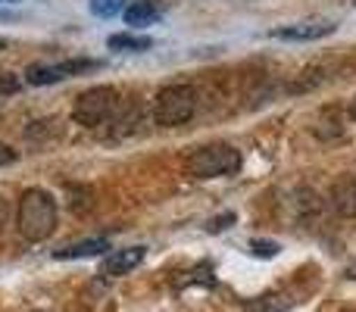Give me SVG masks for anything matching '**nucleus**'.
Returning a JSON list of instances; mask_svg holds the SVG:
<instances>
[{
	"label": "nucleus",
	"instance_id": "f03ea898",
	"mask_svg": "<svg viewBox=\"0 0 356 312\" xmlns=\"http://www.w3.org/2000/svg\"><path fill=\"white\" fill-rule=\"evenodd\" d=\"M241 169V154L232 144H207V147H197L188 156V172L194 178H222V175H234Z\"/></svg>",
	"mask_w": 356,
	"mask_h": 312
},
{
	"label": "nucleus",
	"instance_id": "f257e3e1",
	"mask_svg": "<svg viewBox=\"0 0 356 312\" xmlns=\"http://www.w3.org/2000/svg\"><path fill=\"white\" fill-rule=\"evenodd\" d=\"M16 228L25 240H47L56 228V200L41 188H31L19 197Z\"/></svg>",
	"mask_w": 356,
	"mask_h": 312
},
{
	"label": "nucleus",
	"instance_id": "0eeeda50",
	"mask_svg": "<svg viewBox=\"0 0 356 312\" xmlns=\"http://www.w3.org/2000/svg\"><path fill=\"white\" fill-rule=\"evenodd\" d=\"M144 256H147V247H125V250H116L113 256L104 259V265H100V275H104V278L129 275L131 269H138V265L144 263Z\"/></svg>",
	"mask_w": 356,
	"mask_h": 312
},
{
	"label": "nucleus",
	"instance_id": "6e6552de",
	"mask_svg": "<svg viewBox=\"0 0 356 312\" xmlns=\"http://www.w3.org/2000/svg\"><path fill=\"white\" fill-rule=\"evenodd\" d=\"M332 206L341 215H350L356 219V175H341L332 184Z\"/></svg>",
	"mask_w": 356,
	"mask_h": 312
},
{
	"label": "nucleus",
	"instance_id": "1a4fd4ad",
	"mask_svg": "<svg viewBox=\"0 0 356 312\" xmlns=\"http://www.w3.org/2000/svg\"><path fill=\"white\" fill-rule=\"evenodd\" d=\"M125 22L135 25V28H141V25H150L156 22V16H160V3L156 0H131L129 6H125Z\"/></svg>",
	"mask_w": 356,
	"mask_h": 312
},
{
	"label": "nucleus",
	"instance_id": "f3484780",
	"mask_svg": "<svg viewBox=\"0 0 356 312\" xmlns=\"http://www.w3.org/2000/svg\"><path fill=\"white\" fill-rule=\"evenodd\" d=\"M19 154L13 147H6V144H0V165H10V163H16Z\"/></svg>",
	"mask_w": 356,
	"mask_h": 312
},
{
	"label": "nucleus",
	"instance_id": "7ed1b4c3",
	"mask_svg": "<svg viewBox=\"0 0 356 312\" xmlns=\"http://www.w3.org/2000/svg\"><path fill=\"white\" fill-rule=\"evenodd\" d=\"M194 113H197V91L191 85H169L154 100V119L163 129H175V125L188 122Z\"/></svg>",
	"mask_w": 356,
	"mask_h": 312
},
{
	"label": "nucleus",
	"instance_id": "4468645a",
	"mask_svg": "<svg viewBox=\"0 0 356 312\" xmlns=\"http://www.w3.org/2000/svg\"><path fill=\"white\" fill-rule=\"evenodd\" d=\"M125 6H129V0H91L94 16H100V19L119 16V13H125Z\"/></svg>",
	"mask_w": 356,
	"mask_h": 312
},
{
	"label": "nucleus",
	"instance_id": "423d86ee",
	"mask_svg": "<svg viewBox=\"0 0 356 312\" xmlns=\"http://www.w3.org/2000/svg\"><path fill=\"white\" fill-rule=\"evenodd\" d=\"M338 25L332 19H316V22H297V25H282V28L272 31V38L278 41H316V38H325Z\"/></svg>",
	"mask_w": 356,
	"mask_h": 312
},
{
	"label": "nucleus",
	"instance_id": "2eb2a0df",
	"mask_svg": "<svg viewBox=\"0 0 356 312\" xmlns=\"http://www.w3.org/2000/svg\"><path fill=\"white\" fill-rule=\"evenodd\" d=\"M250 253H253V256L272 259V256H278V244H275V240H250Z\"/></svg>",
	"mask_w": 356,
	"mask_h": 312
},
{
	"label": "nucleus",
	"instance_id": "9d476101",
	"mask_svg": "<svg viewBox=\"0 0 356 312\" xmlns=\"http://www.w3.org/2000/svg\"><path fill=\"white\" fill-rule=\"evenodd\" d=\"M110 250V240L106 238H88V240H79V244L66 247V250H56L54 256L56 259H85V256H100V253Z\"/></svg>",
	"mask_w": 356,
	"mask_h": 312
},
{
	"label": "nucleus",
	"instance_id": "412c9836",
	"mask_svg": "<svg viewBox=\"0 0 356 312\" xmlns=\"http://www.w3.org/2000/svg\"><path fill=\"white\" fill-rule=\"evenodd\" d=\"M3 47H6V44H3V41H0V50H3Z\"/></svg>",
	"mask_w": 356,
	"mask_h": 312
},
{
	"label": "nucleus",
	"instance_id": "20e7f679",
	"mask_svg": "<svg viewBox=\"0 0 356 312\" xmlns=\"http://www.w3.org/2000/svg\"><path fill=\"white\" fill-rule=\"evenodd\" d=\"M116 104H119V91L110 85H97V88H88L85 94H79L72 104V119L85 129H97L100 122L116 113Z\"/></svg>",
	"mask_w": 356,
	"mask_h": 312
},
{
	"label": "nucleus",
	"instance_id": "f8f14e48",
	"mask_svg": "<svg viewBox=\"0 0 356 312\" xmlns=\"http://www.w3.org/2000/svg\"><path fill=\"white\" fill-rule=\"evenodd\" d=\"M106 47L122 50V54H144V50L154 47V41L144 38V35H113L110 41H106Z\"/></svg>",
	"mask_w": 356,
	"mask_h": 312
},
{
	"label": "nucleus",
	"instance_id": "9b49d317",
	"mask_svg": "<svg viewBox=\"0 0 356 312\" xmlns=\"http://www.w3.org/2000/svg\"><path fill=\"white\" fill-rule=\"evenodd\" d=\"M291 306H294V300L288 294H263L257 300H247L244 312H288Z\"/></svg>",
	"mask_w": 356,
	"mask_h": 312
},
{
	"label": "nucleus",
	"instance_id": "aec40b11",
	"mask_svg": "<svg viewBox=\"0 0 356 312\" xmlns=\"http://www.w3.org/2000/svg\"><path fill=\"white\" fill-rule=\"evenodd\" d=\"M350 116H353V122H356V97H353V104H350Z\"/></svg>",
	"mask_w": 356,
	"mask_h": 312
},
{
	"label": "nucleus",
	"instance_id": "6ab92c4d",
	"mask_svg": "<svg viewBox=\"0 0 356 312\" xmlns=\"http://www.w3.org/2000/svg\"><path fill=\"white\" fill-rule=\"evenodd\" d=\"M347 278H353V281H356V265H350V269H347Z\"/></svg>",
	"mask_w": 356,
	"mask_h": 312
},
{
	"label": "nucleus",
	"instance_id": "39448f33",
	"mask_svg": "<svg viewBox=\"0 0 356 312\" xmlns=\"http://www.w3.org/2000/svg\"><path fill=\"white\" fill-rule=\"evenodd\" d=\"M100 66H104L100 60H66V63H54V66H29L25 81L29 85H56L63 79H75V75H85Z\"/></svg>",
	"mask_w": 356,
	"mask_h": 312
},
{
	"label": "nucleus",
	"instance_id": "a211bd4d",
	"mask_svg": "<svg viewBox=\"0 0 356 312\" xmlns=\"http://www.w3.org/2000/svg\"><path fill=\"white\" fill-rule=\"evenodd\" d=\"M6 225H10V203L0 197V234L6 231Z\"/></svg>",
	"mask_w": 356,
	"mask_h": 312
},
{
	"label": "nucleus",
	"instance_id": "ddd939ff",
	"mask_svg": "<svg viewBox=\"0 0 356 312\" xmlns=\"http://www.w3.org/2000/svg\"><path fill=\"white\" fill-rule=\"evenodd\" d=\"M316 135L325 138V141H332V138H341L344 135V125H341V113L338 110H325L319 116V122H316Z\"/></svg>",
	"mask_w": 356,
	"mask_h": 312
},
{
	"label": "nucleus",
	"instance_id": "dca6fc26",
	"mask_svg": "<svg viewBox=\"0 0 356 312\" xmlns=\"http://www.w3.org/2000/svg\"><path fill=\"white\" fill-rule=\"evenodd\" d=\"M228 222H234V213H225V215H219V219H213L209 222V231H225Z\"/></svg>",
	"mask_w": 356,
	"mask_h": 312
}]
</instances>
